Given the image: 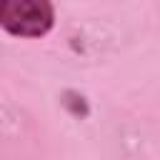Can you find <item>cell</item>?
<instances>
[{
    "instance_id": "6da1fadb",
    "label": "cell",
    "mask_w": 160,
    "mask_h": 160,
    "mask_svg": "<svg viewBox=\"0 0 160 160\" xmlns=\"http://www.w3.org/2000/svg\"><path fill=\"white\" fill-rule=\"evenodd\" d=\"M55 25V8L50 0H2L0 28L15 38H42Z\"/></svg>"
}]
</instances>
